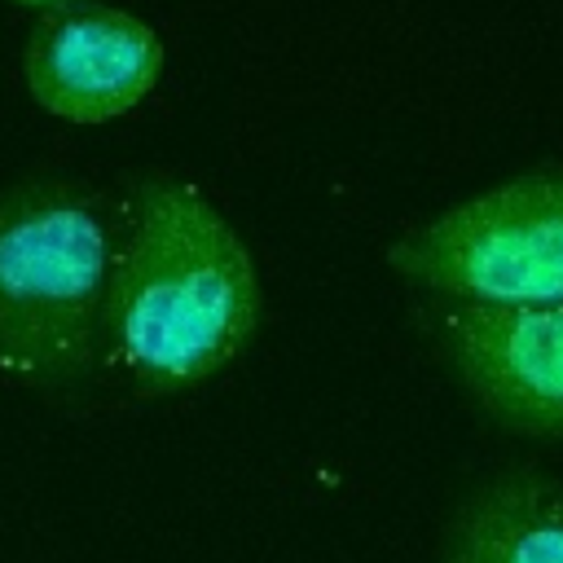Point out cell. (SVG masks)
Wrapping results in <instances>:
<instances>
[{
  "mask_svg": "<svg viewBox=\"0 0 563 563\" xmlns=\"http://www.w3.org/2000/svg\"><path fill=\"white\" fill-rule=\"evenodd\" d=\"M431 330L488 418L563 440V303H444Z\"/></svg>",
  "mask_w": 563,
  "mask_h": 563,
  "instance_id": "4",
  "label": "cell"
},
{
  "mask_svg": "<svg viewBox=\"0 0 563 563\" xmlns=\"http://www.w3.org/2000/svg\"><path fill=\"white\" fill-rule=\"evenodd\" d=\"M110 260L114 238L88 189H0V374L62 387L92 369Z\"/></svg>",
  "mask_w": 563,
  "mask_h": 563,
  "instance_id": "2",
  "label": "cell"
},
{
  "mask_svg": "<svg viewBox=\"0 0 563 563\" xmlns=\"http://www.w3.org/2000/svg\"><path fill=\"white\" fill-rule=\"evenodd\" d=\"M18 4H26V9H44V13H53V9H66V4H79V0H18Z\"/></svg>",
  "mask_w": 563,
  "mask_h": 563,
  "instance_id": "7",
  "label": "cell"
},
{
  "mask_svg": "<svg viewBox=\"0 0 563 563\" xmlns=\"http://www.w3.org/2000/svg\"><path fill=\"white\" fill-rule=\"evenodd\" d=\"M264 295L238 229L194 185L150 176L114 246L101 339L141 396L189 391L260 330Z\"/></svg>",
  "mask_w": 563,
  "mask_h": 563,
  "instance_id": "1",
  "label": "cell"
},
{
  "mask_svg": "<svg viewBox=\"0 0 563 563\" xmlns=\"http://www.w3.org/2000/svg\"><path fill=\"white\" fill-rule=\"evenodd\" d=\"M163 44L150 22L110 4H66L44 13L22 48L26 92L70 123H106L150 97Z\"/></svg>",
  "mask_w": 563,
  "mask_h": 563,
  "instance_id": "5",
  "label": "cell"
},
{
  "mask_svg": "<svg viewBox=\"0 0 563 563\" xmlns=\"http://www.w3.org/2000/svg\"><path fill=\"white\" fill-rule=\"evenodd\" d=\"M387 264L449 303H563V167L453 202L396 238Z\"/></svg>",
  "mask_w": 563,
  "mask_h": 563,
  "instance_id": "3",
  "label": "cell"
},
{
  "mask_svg": "<svg viewBox=\"0 0 563 563\" xmlns=\"http://www.w3.org/2000/svg\"><path fill=\"white\" fill-rule=\"evenodd\" d=\"M440 563H563V484L537 466L484 479L449 519Z\"/></svg>",
  "mask_w": 563,
  "mask_h": 563,
  "instance_id": "6",
  "label": "cell"
}]
</instances>
